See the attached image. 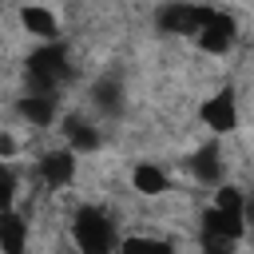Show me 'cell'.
<instances>
[{"mask_svg": "<svg viewBox=\"0 0 254 254\" xmlns=\"http://www.w3.org/2000/svg\"><path fill=\"white\" fill-rule=\"evenodd\" d=\"M28 91L36 95H56L60 83L71 75V60H67V48L64 44H40L32 56H28Z\"/></svg>", "mask_w": 254, "mask_h": 254, "instance_id": "cell-1", "label": "cell"}, {"mask_svg": "<svg viewBox=\"0 0 254 254\" xmlns=\"http://www.w3.org/2000/svg\"><path fill=\"white\" fill-rule=\"evenodd\" d=\"M71 238H75L79 254H111V250H119L115 222H111L99 206H79V210H75Z\"/></svg>", "mask_w": 254, "mask_h": 254, "instance_id": "cell-2", "label": "cell"}, {"mask_svg": "<svg viewBox=\"0 0 254 254\" xmlns=\"http://www.w3.org/2000/svg\"><path fill=\"white\" fill-rule=\"evenodd\" d=\"M210 16H214V8H202V4H163L155 12V28L167 36H194L198 40V32L210 24Z\"/></svg>", "mask_w": 254, "mask_h": 254, "instance_id": "cell-3", "label": "cell"}, {"mask_svg": "<svg viewBox=\"0 0 254 254\" xmlns=\"http://www.w3.org/2000/svg\"><path fill=\"white\" fill-rule=\"evenodd\" d=\"M234 40H238V24H234V16L230 12H218L214 8V16H210V24L198 32V48L206 52V56H226L230 48H234Z\"/></svg>", "mask_w": 254, "mask_h": 254, "instance_id": "cell-4", "label": "cell"}, {"mask_svg": "<svg viewBox=\"0 0 254 254\" xmlns=\"http://www.w3.org/2000/svg\"><path fill=\"white\" fill-rule=\"evenodd\" d=\"M198 119H202L214 135H230V131L238 127V103H234V95H230V91L206 95L202 107H198Z\"/></svg>", "mask_w": 254, "mask_h": 254, "instance_id": "cell-5", "label": "cell"}, {"mask_svg": "<svg viewBox=\"0 0 254 254\" xmlns=\"http://www.w3.org/2000/svg\"><path fill=\"white\" fill-rule=\"evenodd\" d=\"M40 179L48 187H67L75 179V151L67 147H56V151H44L40 155Z\"/></svg>", "mask_w": 254, "mask_h": 254, "instance_id": "cell-6", "label": "cell"}, {"mask_svg": "<svg viewBox=\"0 0 254 254\" xmlns=\"http://www.w3.org/2000/svg\"><path fill=\"white\" fill-rule=\"evenodd\" d=\"M20 24H24V32H32L36 40H44V44H60V20H56L52 8L28 4V8H20Z\"/></svg>", "mask_w": 254, "mask_h": 254, "instance_id": "cell-7", "label": "cell"}, {"mask_svg": "<svg viewBox=\"0 0 254 254\" xmlns=\"http://www.w3.org/2000/svg\"><path fill=\"white\" fill-rule=\"evenodd\" d=\"M64 139H67V151H75V155H91L103 143V135L95 131V123H87L83 115H67L64 119Z\"/></svg>", "mask_w": 254, "mask_h": 254, "instance_id": "cell-8", "label": "cell"}, {"mask_svg": "<svg viewBox=\"0 0 254 254\" xmlns=\"http://www.w3.org/2000/svg\"><path fill=\"white\" fill-rule=\"evenodd\" d=\"M187 167H190V175H194L198 183H206V187H222V151H218V143L198 147V151L187 159Z\"/></svg>", "mask_w": 254, "mask_h": 254, "instance_id": "cell-9", "label": "cell"}, {"mask_svg": "<svg viewBox=\"0 0 254 254\" xmlns=\"http://www.w3.org/2000/svg\"><path fill=\"white\" fill-rule=\"evenodd\" d=\"M202 230L222 234V238H242L246 234V210H222V206H206L202 214Z\"/></svg>", "mask_w": 254, "mask_h": 254, "instance_id": "cell-10", "label": "cell"}, {"mask_svg": "<svg viewBox=\"0 0 254 254\" xmlns=\"http://www.w3.org/2000/svg\"><path fill=\"white\" fill-rule=\"evenodd\" d=\"M91 103H95V111H103V115H119V111H123V103H127L123 83H119L115 75L95 79V83H91Z\"/></svg>", "mask_w": 254, "mask_h": 254, "instance_id": "cell-11", "label": "cell"}, {"mask_svg": "<svg viewBox=\"0 0 254 254\" xmlns=\"http://www.w3.org/2000/svg\"><path fill=\"white\" fill-rule=\"evenodd\" d=\"M16 111H20L32 127H48V123L56 119V95H36V91H24V95H20V103H16Z\"/></svg>", "mask_w": 254, "mask_h": 254, "instance_id": "cell-12", "label": "cell"}, {"mask_svg": "<svg viewBox=\"0 0 254 254\" xmlns=\"http://www.w3.org/2000/svg\"><path fill=\"white\" fill-rule=\"evenodd\" d=\"M131 187H135L139 194L155 198V194H163V190L171 187V179H167V171H163L159 163H135V171H131Z\"/></svg>", "mask_w": 254, "mask_h": 254, "instance_id": "cell-13", "label": "cell"}, {"mask_svg": "<svg viewBox=\"0 0 254 254\" xmlns=\"http://www.w3.org/2000/svg\"><path fill=\"white\" fill-rule=\"evenodd\" d=\"M0 250L4 254H24L28 250V222L16 210H4V218H0Z\"/></svg>", "mask_w": 254, "mask_h": 254, "instance_id": "cell-14", "label": "cell"}, {"mask_svg": "<svg viewBox=\"0 0 254 254\" xmlns=\"http://www.w3.org/2000/svg\"><path fill=\"white\" fill-rule=\"evenodd\" d=\"M210 206H222V210H246V194H242L238 187H218Z\"/></svg>", "mask_w": 254, "mask_h": 254, "instance_id": "cell-15", "label": "cell"}, {"mask_svg": "<svg viewBox=\"0 0 254 254\" xmlns=\"http://www.w3.org/2000/svg\"><path fill=\"white\" fill-rule=\"evenodd\" d=\"M198 246H202V254H234V238H222V234H210V230H202L198 234Z\"/></svg>", "mask_w": 254, "mask_h": 254, "instance_id": "cell-16", "label": "cell"}, {"mask_svg": "<svg viewBox=\"0 0 254 254\" xmlns=\"http://www.w3.org/2000/svg\"><path fill=\"white\" fill-rule=\"evenodd\" d=\"M147 254H175L171 238H147Z\"/></svg>", "mask_w": 254, "mask_h": 254, "instance_id": "cell-17", "label": "cell"}, {"mask_svg": "<svg viewBox=\"0 0 254 254\" xmlns=\"http://www.w3.org/2000/svg\"><path fill=\"white\" fill-rule=\"evenodd\" d=\"M246 222H254V190L246 194Z\"/></svg>", "mask_w": 254, "mask_h": 254, "instance_id": "cell-18", "label": "cell"}]
</instances>
